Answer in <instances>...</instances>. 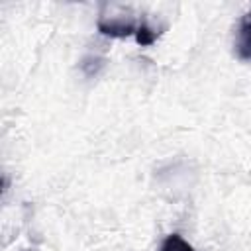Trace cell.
Returning a JSON list of instances; mask_svg holds the SVG:
<instances>
[{
	"label": "cell",
	"instance_id": "7a4b0ae2",
	"mask_svg": "<svg viewBox=\"0 0 251 251\" xmlns=\"http://www.w3.org/2000/svg\"><path fill=\"white\" fill-rule=\"evenodd\" d=\"M159 251H194L192 245L188 241H184L178 233H171L165 237V241L161 243Z\"/></svg>",
	"mask_w": 251,
	"mask_h": 251
},
{
	"label": "cell",
	"instance_id": "3957f363",
	"mask_svg": "<svg viewBox=\"0 0 251 251\" xmlns=\"http://www.w3.org/2000/svg\"><path fill=\"white\" fill-rule=\"evenodd\" d=\"M135 33H137V43H139V45H149V43H153L155 37H157L155 31H153L147 24H141V25L137 27Z\"/></svg>",
	"mask_w": 251,
	"mask_h": 251
},
{
	"label": "cell",
	"instance_id": "6da1fadb",
	"mask_svg": "<svg viewBox=\"0 0 251 251\" xmlns=\"http://www.w3.org/2000/svg\"><path fill=\"white\" fill-rule=\"evenodd\" d=\"M235 55L241 61H251V14H245L237 27Z\"/></svg>",
	"mask_w": 251,
	"mask_h": 251
}]
</instances>
